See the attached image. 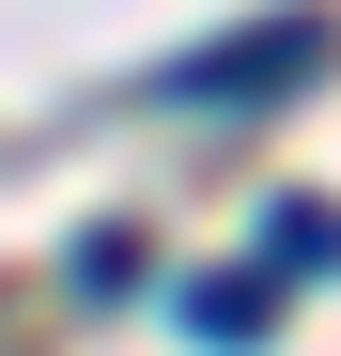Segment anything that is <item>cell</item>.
<instances>
[{
    "label": "cell",
    "mask_w": 341,
    "mask_h": 356,
    "mask_svg": "<svg viewBox=\"0 0 341 356\" xmlns=\"http://www.w3.org/2000/svg\"><path fill=\"white\" fill-rule=\"evenodd\" d=\"M310 63H326V16H248L233 47H202V63H170V93H187V108H248V93L310 78Z\"/></svg>",
    "instance_id": "obj_1"
},
{
    "label": "cell",
    "mask_w": 341,
    "mask_h": 356,
    "mask_svg": "<svg viewBox=\"0 0 341 356\" xmlns=\"http://www.w3.org/2000/svg\"><path fill=\"white\" fill-rule=\"evenodd\" d=\"M187 325H202V341H264V325H279V279H202Z\"/></svg>",
    "instance_id": "obj_2"
},
{
    "label": "cell",
    "mask_w": 341,
    "mask_h": 356,
    "mask_svg": "<svg viewBox=\"0 0 341 356\" xmlns=\"http://www.w3.org/2000/svg\"><path fill=\"white\" fill-rule=\"evenodd\" d=\"M264 248H279V264H341V202H279Z\"/></svg>",
    "instance_id": "obj_3"
}]
</instances>
